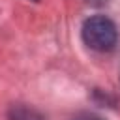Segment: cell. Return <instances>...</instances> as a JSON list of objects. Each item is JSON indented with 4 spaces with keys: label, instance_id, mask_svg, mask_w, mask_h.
<instances>
[{
    "label": "cell",
    "instance_id": "cell-4",
    "mask_svg": "<svg viewBox=\"0 0 120 120\" xmlns=\"http://www.w3.org/2000/svg\"><path fill=\"white\" fill-rule=\"evenodd\" d=\"M32 2H39V0H32Z\"/></svg>",
    "mask_w": 120,
    "mask_h": 120
},
{
    "label": "cell",
    "instance_id": "cell-2",
    "mask_svg": "<svg viewBox=\"0 0 120 120\" xmlns=\"http://www.w3.org/2000/svg\"><path fill=\"white\" fill-rule=\"evenodd\" d=\"M9 120H43V116L28 105H13L8 112Z\"/></svg>",
    "mask_w": 120,
    "mask_h": 120
},
{
    "label": "cell",
    "instance_id": "cell-1",
    "mask_svg": "<svg viewBox=\"0 0 120 120\" xmlns=\"http://www.w3.org/2000/svg\"><path fill=\"white\" fill-rule=\"evenodd\" d=\"M82 39L94 51H99V52L112 51L118 41L116 24L103 15H94L86 19L82 24Z\"/></svg>",
    "mask_w": 120,
    "mask_h": 120
},
{
    "label": "cell",
    "instance_id": "cell-3",
    "mask_svg": "<svg viewBox=\"0 0 120 120\" xmlns=\"http://www.w3.org/2000/svg\"><path fill=\"white\" fill-rule=\"evenodd\" d=\"M73 120H103V118H99V116L94 114V112H81V114H77Z\"/></svg>",
    "mask_w": 120,
    "mask_h": 120
}]
</instances>
